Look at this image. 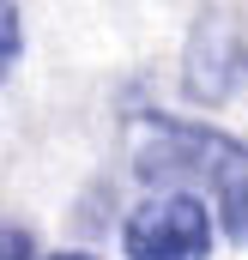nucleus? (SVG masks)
I'll return each mask as SVG.
<instances>
[{"label": "nucleus", "mask_w": 248, "mask_h": 260, "mask_svg": "<svg viewBox=\"0 0 248 260\" xmlns=\"http://www.w3.org/2000/svg\"><path fill=\"white\" fill-rule=\"evenodd\" d=\"M145 121V145L133 151V176L145 188H188L206 182L212 194L248 176V145L200 121H164V115H139Z\"/></svg>", "instance_id": "nucleus-1"}, {"label": "nucleus", "mask_w": 248, "mask_h": 260, "mask_svg": "<svg viewBox=\"0 0 248 260\" xmlns=\"http://www.w3.org/2000/svg\"><path fill=\"white\" fill-rule=\"evenodd\" d=\"M218 218L194 188H158L121 218V254L127 260H212Z\"/></svg>", "instance_id": "nucleus-2"}, {"label": "nucleus", "mask_w": 248, "mask_h": 260, "mask_svg": "<svg viewBox=\"0 0 248 260\" xmlns=\"http://www.w3.org/2000/svg\"><path fill=\"white\" fill-rule=\"evenodd\" d=\"M242 85H248V30L224 6H206L182 43V97L200 109H224L230 97H242Z\"/></svg>", "instance_id": "nucleus-3"}, {"label": "nucleus", "mask_w": 248, "mask_h": 260, "mask_svg": "<svg viewBox=\"0 0 248 260\" xmlns=\"http://www.w3.org/2000/svg\"><path fill=\"white\" fill-rule=\"evenodd\" d=\"M218 224H224L230 242L248 248V176H236L230 188H218Z\"/></svg>", "instance_id": "nucleus-4"}, {"label": "nucleus", "mask_w": 248, "mask_h": 260, "mask_svg": "<svg viewBox=\"0 0 248 260\" xmlns=\"http://www.w3.org/2000/svg\"><path fill=\"white\" fill-rule=\"evenodd\" d=\"M0 43H6V73L24 61V18H18V0H0Z\"/></svg>", "instance_id": "nucleus-5"}, {"label": "nucleus", "mask_w": 248, "mask_h": 260, "mask_svg": "<svg viewBox=\"0 0 248 260\" xmlns=\"http://www.w3.org/2000/svg\"><path fill=\"white\" fill-rule=\"evenodd\" d=\"M30 254H37L30 230H24V224H6V260H30Z\"/></svg>", "instance_id": "nucleus-6"}, {"label": "nucleus", "mask_w": 248, "mask_h": 260, "mask_svg": "<svg viewBox=\"0 0 248 260\" xmlns=\"http://www.w3.org/2000/svg\"><path fill=\"white\" fill-rule=\"evenodd\" d=\"M49 260H97V254H79V248H67V254H49Z\"/></svg>", "instance_id": "nucleus-7"}]
</instances>
